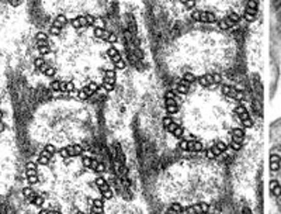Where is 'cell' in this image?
<instances>
[{"label": "cell", "mask_w": 281, "mask_h": 214, "mask_svg": "<svg viewBox=\"0 0 281 214\" xmlns=\"http://www.w3.org/2000/svg\"><path fill=\"white\" fill-rule=\"evenodd\" d=\"M211 203H194L191 206L185 207L183 214H209Z\"/></svg>", "instance_id": "obj_22"}, {"label": "cell", "mask_w": 281, "mask_h": 214, "mask_svg": "<svg viewBox=\"0 0 281 214\" xmlns=\"http://www.w3.org/2000/svg\"><path fill=\"white\" fill-rule=\"evenodd\" d=\"M38 164L34 162V161H30L25 164V179H27V183L28 186H37L40 183V169H38Z\"/></svg>", "instance_id": "obj_14"}, {"label": "cell", "mask_w": 281, "mask_h": 214, "mask_svg": "<svg viewBox=\"0 0 281 214\" xmlns=\"http://www.w3.org/2000/svg\"><path fill=\"white\" fill-rule=\"evenodd\" d=\"M236 116L243 123L245 127H252V120H250L249 113H248L246 107L243 104H238L236 106Z\"/></svg>", "instance_id": "obj_23"}, {"label": "cell", "mask_w": 281, "mask_h": 214, "mask_svg": "<svg viewBox=\"0 0 281 214\" xmlns=\"http://www.w3.org/2000/svg\"><path fill=\"white\" fill-rule=\"evenodd\" d=\"M98 89H100V83H98V82H90L88 85H85V86L81 87L79 92H78V100L86 102V100H89L92 96L96 93Z\"/></svg>", "instance_id": "obj_18"}, {"label": "cell", "mask_w": 281, "mask_h": 214, "mask_svg": "<svg viewBox=\"0 0 281 214\" xmlns=\"http://www.w3.org/2000/svg\"><path fill=\"white\" fill-rule=\"evenodd\" d=\"M179 106L177 123L191 134V140H198L204 145L224 140L235 128L236 106L233 107L231 99L225 97L217 86L191 87L188 95L180 96Z\"/></svg>", "instance_id": "obj_4"}, {"label": "cell", "mask_w": 281, "mask_h": 214, "mask_svg": "<svg viewBox=\"0 0 281 214\" xmlns=\"http://www.w3.org/2000/svg\"><path fill=\"white\" fill-rule=\"evenodd\" d=\"M165 214H177V213L175 212V210H173V209H172V207H168V210L165 212Z\"/></svg>", "instance_id": "obj_35"}, {"label": "cell", "mask_w": 281, "mask_h": 214, "mask_svg": "<svg viewBox=\"0 0 281 214\" xmlns=\"http://www.w3.org/2000/svg\"><path fill=\"white\" fill-rule=\"evenodd\" d=\"M179 99H180V96L177 95L175 90H168L165 93V110L170 117H176L179 114V110H180Z\"/></svg>", "instance_id": "obj_10"}, {"label": "cell", "mask_w": 281, "mask_h": 214, "mask_svg": "<svg viewBox=\"0 0 281 214\" xmlns=\"http://www.w3.org/2000/svg\"><path fill=\"white\" fill-rule=\"evenodd\" d=\"M48 214H64V213L59 212V210H51V209H48Z\"/></svg>", "instance_id": "obj_34"}, {"label": "cell", "mask_w": 281, "mask_h": 214, "mask_svg": "<svg viewBox=\"0 0 281 214\" xmlns=\"http://www.w3.org/2000/svg\"><path fill=\"white\" fill-rule=\"evenodd\" d=\"M280 52L270 45V99H273L277 92V85L280 79Z\"/></svg>", "instance_id": "obj_8"}, {"label": "cell", "mask_w": 281, "mask_h": 214, "mask_svg": "<svg viewBox=\"0 0 281 214\" xmlns=\"http://www.w3.org/2000/svg\"><path fill=\"white\" fill-rule=\"evenodd\" d=\"M58 147L54 145V144H45L44 147H42V150L41 152L38 154V158H37V164L40 165V167H48L49 164L52 162V159L55 157L56 154H58Z\"/></svg>", "instance_id": "obj_11"}, {"label": "cell", "mask_w": 281, "mask_h": 214, "mask_svg": "<svg viewBox=\"0 0 281 214\" xmlns=\"http://www.w3.org/2000/svg\"><path fill=\"white\" fill-rule=\"evenodd\" d=\"M209 214H215V213H209Z\"/></svg>", "instance_id": "obj_36"}, {"label": "cell", "mask_w": 281, "mask_h": 214, "mask_svg": "<svg viewBox=\"0 0 281 214\" xmlns=\"http://www.w3.org/2000/svg\"><path fill=\"white\" fill-rule=\"evenodd\" d=\"M115 80H117V69L115 68H107L103 72L100 86L103 87V90H105V92H111L115 86Z\"/></svg>", "instance_id": "obj_16"}, {"label": "cell", "mask_w": 281, "mask_h": 214, "mask_svg": "<svg viewBox=\"0 0 281 214\" xmlns=\"http://www.w3.org/2000/svg\"><path fill=\"white\" fill-rule=\"evenodd\" d=\"M92 35H93L96 40L107 42L108 37L111 35V32L108 31V30H105L104 27H101V25H96V27H93V28H92Z\"/></svg>", "instance_id": "obj_24"}, {"label": "cell", "mask_w": 281, "mask_h": 214, "mask_svg": "<svg viewBox=\"0 0 281 214\" xmlns=\"http://www.w3.org/2000/svg\"><path fill=\"white\" fill-rule=\"evenodd\" d=\"M191 20L195 23H202V24H218L219 18H218L217 13L214 11H209V10H204V8H194L191 11Z\"/></svg>", "instance_id": "obj_9"}, {"label": "cell", "mask_w": 281, "mask_h": 214, "mask_svg": "<svg viewBox=\"0 0 281 214\" xmlns=\"http://www.w3.org/2000/svg\"><path fill=\"white\" fill-rule=\"evenodd\" d=\"M23 196H24V199L30 203L32 199L37 196V192H35V189L32 188V186H24L23 188Z\"/></svg>", "instance_id": "obj_32"}, {"label": "cell", "mask_w": 281, "mask_h": 214, "mask_svg": "<svg viewBox=\"0 0 281 214\" xmlns=\"http://www.w3.org/2000/svg\"><path fill=\"white\" fill-rule=\"evenodd\" d=\"M52 52L45 58L55 68L56 79L75 83L97 82L107 68H114L107 56V44L96 40L88 30L65 28L61 35L51 37Z\"/></svg>", "instance_id": "obj_2"}, {"label": "cell", "mask_w": 281, "mask_h": 214, "mask_svg": "<svg viewBox=\"0 0 281 214\" xmlns=\"http://www.w3.org/2000/svg\"><path fill=\"white\" fill-rule=\"evenodd\" d=\"M162 124H163V128L168 131L169 134H172L175 138H177V140H183V137H185V128L182 127L173 117L165 116V117L162 119Z\"/></svg>", "instance_id": "obj_12"}, {"label": "cell", "mask_w": 281, "mask_h": 214, "mask_svg": "<svg viewBox=\"0 0 281 214\" xmlns=\"http://www.w3.org/2000/svg\"><path fill=\"white\" fill-rule=\"evenodd\" d=\"M75 92H78V87H76L75 82L62 80V83H61V93H75Z\"/></svg>", "instance_id": "obj_30"}, {"label": "cell", "mask_w": 281, "mask_h": 214, "mask_svg": "<svg viewBox=\"0 0 281 214\" xmlns=\"http://www.w3.org/2000/svg\"><path fill=\"white\" fill-rule=\"evenodd\" d=\"M269 213L281 214V117L269 133Z\"/></svg>", "instance_id": "obj_6"}, {"label": "cell", "mask_w": 281, "mask_h": 214, "mask_svg": "<svg viewBox=\"0 0 281 214\" xmlns=\"http://www.w3.org/2000/svg\"><path fill=\"white\" fill-rule=\"evenodd\" d=\"M270 10V41L281 54V1H272Z\"/></svg>", "instance_id": "obj_7"}, {"label": "cell", "mask_w": 281, "mask_h": 214, "mask_svg": "<svg viewBox=\"0 0 281 214\" xmlns=\"http://www.w3.org/2000/svg\"><path fill=\"white\" fill-rule=\"evenodd\" d=\"M191 87H193V85H191L190 82H187V80L185 79H180L177 82L176 87H175V92H176L179 96L185 97V96H187L191 92Z\"/></svg>", "instance_id": "obj_25"}, {"label": "cell", "mask_w": 281, "mask_h": 214, "mask_svg": "<svg viewBox=\"0 0 281 214\" xmlns=\"http://www.w3.org/2000/svg\"><path fill=\"white\" fill-rule=\"evenodd\" d=\"M219 168L209 159L180 161L168 168L161 182L163 202L191 206V203H209L221 193Z\"/></svg>", "instance_id": "obj_5"}, {"label": "cell", "mask_w": 281, "mask_h": 214, "mask_svg": "<svg viewBox=\"0 0 281 214\" xmlns=\"http://www.w3.org/2000/svg\"><path fill=\"white\" fill-rule=\"evenodd\" d=\"M228 147H229V144L226 143V141H224V140H218V141H215L209 148L214 152V155H215L217 158H219L225 151L228 150Z\"/></svg>", "instance_id": "obj_26"}, {"label": "cell", "mask_w": 281, "mask_h": 214, "mask_svg": "<svg viewBox=\"0 0 281 214\" xmlns=\"http://www.w3.org/2000/svg\"><path fill=\"white\" fill-rule=\"evenodd\" d=\"M90 214H104V199L96 198L90 209Z\"/></svg>", "instance_id": "obj_29"}, {"label": "cell", "mask_w": 281, "mask_h": 214, "mask_svg": "<svg viewBox=\"0 0 281 214\" xmlns=\"http://www.w3.org/2000/svg\"><path fill=\"white\" fill-rule=\"evenodd\" d=\"M81 161L82 164H83V167L89 169V171H92V172H94V174H103L104 172V165L100 161H97L96 158H93V157L83 155Z\"/></svg>", "instance_id": "obj_19"}, {"label": "cell", "mask_w": 281, "mask_h": 214, "mask_svg": "<svg viewBox=\"0 0 281 214\" xmlns=\"http://www.w3.org/2000/svg\"><path fill=\"white\" fill-rule=\"evenodd\" d=\"M83 152H85V147H82V144H73V145H68L64 148H59L58 151V155L59 158L64 159H75L83 157Z\"/></svg>", "instance_id": "obj_13"}, {"label": "cell", "mask_w": 281, "mask_h": 214, "mask_svg": "<svg viewBox=\"0 0 281 214\" xmlns=\"http://www.w3.org/2000/svg\"><path fill=\"white\" fill-rule=\"evenodd\" d=\"M233 41L226 32L211 28H194L183 32L169 44L162 62L173 75L221 73L232 59Z\"/></svg>", "instance_id": "obj_1"}, {"label": "cell", "mask_w": 281, "mask_h": 214, "mask_svg": "<svg viewBox=\"0 0 281 214\" xmlns=\"http://www.w3.org/2000/svg\"><path fill=\"white\" fill-rule=\"evenodd\" d=\"M52 25H55L59 30H65L66 27H69V17L66 14H56L52 20Z\"/></svg>", "instance_id": "obj_27"}, {"label": "cell", "mask_w": 281, "mask_h": 214, "mask_svg": "<svg viewBox=\"0 0 281 214\" xmlns=\"http://www.w3.org/2000/svg\"><path fill=\"white\" fill-rule=\"evenodd\" d=\"M61 83H62V80L52 79L51 80V83H49V89H51L52 92H59V93H61Z\"/></svg>", "instance_id": "obj_33"}, {"label": "cell", "mask_w": 281, "mask_h": 214, "mask_svg": "<svg viewBox=\"0 0 281 214\" xmlns=\"http://www.w3.org/2000/svg\"><path fill=\"white\" fill-rule=\"evenodd\" d=\"M231 140L235 141V143L242 144L243 145V140H245V131L239 127H235L231 131Z\"/></svg>", "instance_id": "obj_31"}, {"label": "cell", "mask_w": 281, "mask_h": 214, "mask_svg": "<svg viewBox=\"0 0 281 214\" xmlns=\"http://www.w3.org/2000/svg\"><path fill=\"white\" fill-rule=\"evenodd\" d=\"M94 183H96L97 192L100 193V198H103L104 200H111L112 191L104 178L103 176H97L96 179H94Z\"/></svg>", "instance_id": "obj_20"}, {"label": "cell", "mask_w": 281, "mask_h": 214, "mask_svg": "<svg viewBox=\"0 0 281 214\" xmlns=\"http://www.w3.org/2000/svg\"><path fill=\"white\" fill-rule=\"evenodd\" d=\"M218 28H219V31L222 32H226L229 31L231 28H233L235 25H236V23H233L232 20L229 18V16L226 14L225 17H222V18H219V21H218Z\"/></svg>", "instance_id": "obj_28"}, {"label": "cell", "mask_w": 281, "mask_h": 214, "mask_svg": "<svg viewBox=\"0 0 281 214\" xmlns=\"http://www.w3.org/2000/svg\"><path fill=\"white\" fill-rule=\"evenodd\" d=\"M107 56H108L110 62H111L112 66L115 69H118V71H124L125 69V66H127L125 61H124V58L121 55L120 51L114 47V45H108V48H107Z\"/></svg>", "instance_id": "obj_17"}, {"label": "cell", "mask_w": 281, "mask_h": 214, "mask_svg": "<svg viewBox=\"0 0 281 214\" xmlns=\"http://www.w3.org/2000/svg\"><path fill=\"white\" fill-rule=\"evenodd\" d=\"M179 148L185 152H190V154H200L202 151H205V145L198 141V140H180L179 143Z\"/></svg>", "instance_id": "obj_15"}, {"label": "cell", "mask_w": 281, "mask_h": 214, "mask_svg": "<svg viewBox=\"0 0 281 214\" xmlns=\"http://www.w3.org/2000/svg\"><path fill=\"white\" fill-rule=\"evenodd\" d=\"M219 89H221L222 95H224L225 97H228V99H231V100H236V102H242V100H243V93H242V90L236 89V87L222 83V85L219 86Z\"/></svg>", "instance_id": "obj_21"}, {"label": "cell", "mask_w": 281, "mask_h": 214, "mask_svg": "<svg viewBox=\"0 0 281 214\" xmlns=\"http://www.w3.org/2000/svg\"><path fill=\"white\" fill-rule=\"evenodd\" d=\"M34 189L45 199L44 209L59 210L64 214H90L97 188L82 161L59 158L48 167H42L40 183Z\"/></svg>", "instance_id": "obj_3"}]
</instances>
